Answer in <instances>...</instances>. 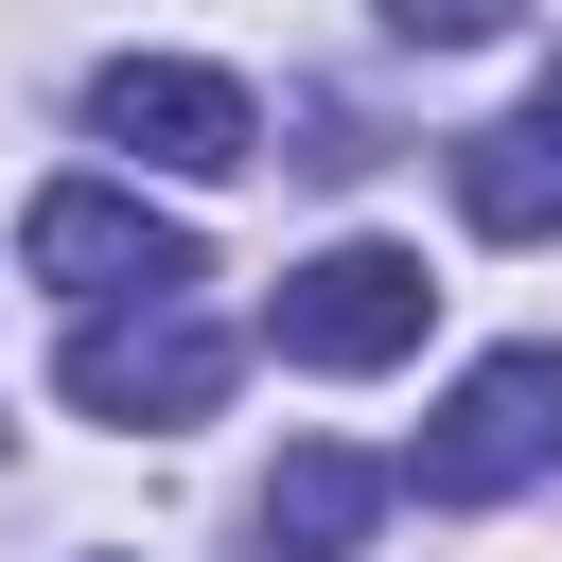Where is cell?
Here are the masks:
<instances>
[{
  "label": "cell",
  "instance_id": "obj_3",
  "mask_svg": "<svg viewBox=\"0 0 562 562\" xmlns=\"http://www.w3.org/2000/svg\"><path fill=\"white\" fill-rule=\"evenodd\" d=\"M18 263L35 281H70V299H193L211 263H193V228L176 211H140L123 176H53L35 211H18Z\"/></svg>",
  "mask_w": 562,
  "mask_h": 562
},
{
  "label": "cell",
  "instance_id": "obj_5",
  "mask_svg": "<svg viewBox=\"0 0 562 562\" xmlns=\"http://www.w3.org/2000/svg\"><path fill=\"white\" fill-rule=\"evenodd\" d=\"M88 123H105L123 158H158V176H246V158H263V105H246L228 70H193V53H105Z\"/></svg>",
  "mask_w": 562,
  "mask_h": 562
},
{
  "label": "cell",
  "instance_id": "obj_8",
  "mask_svg": "<svg viewBox=\"0 0 562 562\" xmlns=\"http://www.w3.org/2000/svg\"><path fill=\"white\" fill-rule=\"evenodd\" d=\"M492 18H509V0H386V35H439V53H474Z\"/></svg>",
  "mask_w": 562,
  "mask_h": 562
},
{
  "label": "cell",
  "instance_id": "obj_4",
  "mask_svg": "<svg viewBox=\"0 0 562 562\" xmlns=\"http://www.w3.org/2000/svg\"><path fill=\"white\" fill-rule=\"evenodd\" d=\"M422 316H439L422 246H316V263H281V299H263V334H281L299 369H404Z\"/></svg>",
  "mask_w": 562,
  "mask_h": 562
},
{
  "label": "cell",
  "instance_id": "obj_6",
  "mask_svg": "<svg viewBox=\"0 0 562 562\" xmlns=\"http://www.w3.org/2000/svg\"><path fill=\"white\" fill-rule=\"evenodd\" d=\"M263 562H351L369 527H386V457H351V439H299L281 474H263Z\"/></svg>",
  "mask_w": 562,
  "mask_h": 562
},
{
  "label": "cell",
  "instance_id": "obj_1",
  "mask_svg": "<svg viewBox=\"0 0 562 562\" xmlns=\"http://www.w3.org/2000/svg\"><path fill=\"white\" fill-rule=\"evenodd\" d=\"M544 457H562V351H474L404 474H422V509H509Z\"/></svg>",
  "mask_w": 562,
  "mask_h": 562
},
{
  "label": "cell",
  "instance_id": "obj_9",
  "mask_svg": "<svg viewBox=\"0 0 562 562\" xmlns=\"http://www.w3.org/2000/svg\"><path fill=\"white\" fill-rule=\"evenodd\" d=\"M527 140H544V158H562V53H544V105H527Z\"/></svg>",
  "mask_w": 562,
  "mask_h": 562
},
{
  "label": "cell",
  "instance_id": "obj_7",
  "mask_svg": "<svg viewBox=\"0 0 562 562\" xmlns=\"http://www.w3.org/2000/svg\"><path fill=\"white\" fill-rule=\"evenodd\" d=\"M457 211L527 246V228H562V158H544L527 123H474V140H457Z\"/></svg>",
  "mask_w": 562,
  "mask_h": 562
},
{
  "label": "cell",
  "instance_id": "obj_2",
  "mask_svg": "<svg viewBox=\"0 0 562 562\" xmlns=\"http://www.w3.org/2000/svg\"><path fill=\"white\" fill-rule=\"evenodd\" d=\"M53 386H70L88 422H158V439H176V422H211V404H228V334H211L193 299H105V316L70 334V369H53Z\"/></svg>",
  "mask_w": 562,
  "mask_h": 562
}]
</instances>
